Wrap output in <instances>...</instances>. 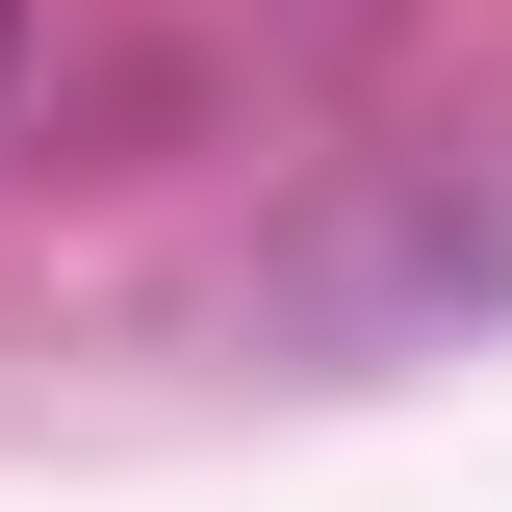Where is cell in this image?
Wrapping results in <instances>:
<instances>
[{"mask_svg": "<svg viewBox=\"0 0 512 512\" xmlns=\"http://www.w3.org/2000/svg\"><path fill=\"white\" fill-rule=\"evenodd\" d=\"M0 77H26V0H0Z\"/></svg>", "mask_w": 512, "mask_h": 512, "instance_id": "cell-1", "label": "cell"}]
</instances>
